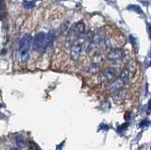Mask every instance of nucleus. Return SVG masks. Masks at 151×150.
Instances as JSON below:
<instances>
[{
    "mask_svg": "<svg viewBox=\"0 0 151 150\" xmlns=\"http://www.w3.org/2000/svg\"><path fill=\"white\" fill-rule=\"evenodd\" d=\"M126 84H127V82L124 80V79H123L120 76H118L115 79H113L112 81H111L110 85H109V91L113 93H115V92L124 88Z\"/></svg>",
    "mask_w": 151,
    "mask_h": 150,
    "instance_id": "8",
    "label": "nucleus"
},
{
    "mask_svg": "<svg viewBox=\"0 0 151 150\" xmlns=\"http://www.w3.org/2000/svg\"><path fill=\"white\" fill-rule=\"evenodd\" d=\"M85 33V24L83 22H78L76 23V24L71 27L69 29V31H68V42L70 45L72 44L74 42L77 40L78 37H80L81 35H83Z\"/></svg>",
    "mask_w": 151,
    "mask_h": 150,
    "instance_id": "3",
    "label": "nucleus"
},
{
    "mask_svg": "<svg viewBox=\"0 0 151 150\" xmlns=\"http://www.w3.org/2000/svg\"><path fill=\"white\" fill-rule=\"evenodd\" d=\"M118 77V70L114 67H108L101 72L99 79L102 82H111Z\"/></svg>",
    "mask_w": 151,
    "mask_h": 150,
    "instance_id": "6",
    "label": "nucleus"
},
{
    "mask_svg": "<svg viewBox=\"0 0 151 150\" xmlns=\"http://www.w3.org/2000/svg\"><path fill=\"white\" fill-rule=\"evenodd\" d=\"M105 41H106L105 35L101 33V32L93 34L91 38H90V41L87 44V47H86L87 52H92V51H94L98 49L99 47H101Z\"/></svg>",
    "mask_w": 151,
    "mask_h": 150,
    "instance_id": "4",
    "label": "nucleus"
},
{
    "mask_svg": "<svg viewBox=\"0 0 151 150\" xmlns=\"http://www.w3.org/2000/svg\"><path fill=\"white\" fill-rule=\"evenodd\" d=\"M32 49V37L29 34H24L17 44V58L19 62H24L29 57Z\"/></svg>",
    "mask_w": 151,
    "mask_h": 150,
    "instance_id": "1",
    "label": "nucleus"
},
{
    "mask_svg": "<svg viewBox=\"0 0 151 150\" xmlns=\"http://www.w3.org/2000/svg\"><path fill=\"white\" fill-rule=\"evenodd\" d=\"M146 29H147V32H148V37L149 39H151V26L149 24H147V26H146Z\"/></svg>",
    "mask_w": 151,
    "mask_h": 150,
    "instance_id": "9",
    "label": "nucleus"
},
{
    "mask_svg": "<svg viewBox=\"0 0 151 150\" xmlns=\"http://www.w3.org/2000/svg\"><path fill=\"white\" fill-rule=\"evenodd\" d=\"M87 37L85 35H81L80 37L76 40L74 43L70 45V58L72 60H78L79 58L81 57L83 48H84V44L86 43Z\"/></svg>",
    "mask_w": 151,
    "mask_h": 150,
    "instance_id": "2",
    "label": "nucleus"
},
{
    "mask_svg": "<svg viewBox=\"0 0 151 150\" xmlns=\"http://www.w3.org/2000/svg\"><path fill=\"white\" fill-rule=\"evenodd\" d=\"M47 48L46 44V33L45 32H39L32 39V49L37 52H42Z\"/></svg>",
    "mask_w": 151,
    "mask_h": 150,
    "instance_id": "5",
    "label": "nucleus"
},
{
    "mask_svg": "<svg viewBox=\"0 0 151 150\" xmlns=\"http://www.w3.org/2000/svg\"><path fill=\"white\" fill-rule=\"evenodd\" d=\"M150 52H151V51H150Z\"/></svg>",
    "mask_w": 151,
    "mask_h": 150,
    "instance_id": "11",
    "label": "nucleus"
},
{
    "mask_svg": "<svg viewBox=\"0 0 151 150\" xmlns=\"http://www.w3.org/2000/svg\"><path fill=\"white\" fill-rule=\"evenodd\" d=\"M11 150H19V149H18V148H16V147H12Z\"/></svg>",
    "mask_w": 151,
    "mask_h": 150,
    "instance_id": "10",
    "label": "nucleus"
},
{
    "mask_svg": "<svg viewBox=\"0 0 151 150\" xmlns=\"http://www.w3.org/2000/svg\"><path fill=\"white\" fill-rule=\"evenodd\" d=\"M125 57V51L123 48H112L107 54V60L110 62H118Z\"/></svg>",
    "mask_w": 151,
    "mask_h": 150,
    "instance_id": "7",
    "label": "nucleus"
}]
</instances>
